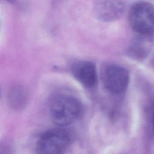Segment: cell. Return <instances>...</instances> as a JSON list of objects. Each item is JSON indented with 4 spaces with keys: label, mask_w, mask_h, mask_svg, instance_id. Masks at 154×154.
I'll use <instances>...</instances> for the list:
<instances>
[{
    "label": "cell",
    "mask_w": 154,
    "mask_h": 154,
    "mask_svg": "<svg viewBox=\"0 0 154 154\" xmlns=\"http://www.w3.org/2000/svg\"><path fill=\"white\" fill-rule=\"evenodd\" d=\"M9 2H13L14 1V0H8Z\"/></svg>",
    "instance_id": "9c48e42d"
},
{
    "label": "cell",
    "mask_w": 154,
    "mask_h": 154,
    "mask_svg": "<svg viewBox=\"0 0 154 154\" xmlns=\"http://www.w3.org/2000/svg\"><path fill=\"white\" fill-rule=\"evenodd\" d=\"M72 73L76 79L85 87H92L96 83V67L90 61H81L76 63L72 67Z\"/></svg>",
    "instance_id": "8992f818"
},
{
    "label": "cell",
    "mask_w": 154,
    "mask_h": 154,
    "mask_svg": "<svg viewBox=\"0 0 154 154\" xmlns=\"http://www.w3.org/2000/svg\"><path fill=\"white\" fill-rule=\"evenodd\" d=\"M125 8L124 0H96L94 5V13L99 20L112 22L121 17Z\"/></svg>",
    "instance_id": "5b68a950"
},
{
    "label": "cell",
    "mask_w": 154,
    "mask_h": 154,
    "mask_svg": "<svg viewBox=\"0 0 154 154\" xmlns=\"http://www.w3.org/2000/svg\"><path fill=\"white\" fill-rule=\"evenodd\" d=\"M152 126H153V128L154 129V111L152 115Z\"/></svg>",
    "instance_id": "ba28073f"
},
{
    "label": "cell",
    "mask_w": 154,
    "mask_h": 154,
    "mask_svg": "<svg viewBox=\"0 0 154 154\" xmlns=\"http://www.w3.org/2000/svg\"><path fill=\"white\" fill-rule=\"evenodd\" d=\"M153 35H140L141 37L137 40V42L135 43L131 49L133 55L139 58H143L144 56H146L148 52L150 51L152 45Z\"/></svg>",
    "instance_id": "52a82bcc"
},
{
    "label": "cell",
    "mask_w": 154,
    "mask_h": 154,
    "mask_svg": "<svg viewBox=\"0 0 154 154\" xmlns=\"http://www.w3.org/2000/svg\"><path fill=\"white\" fill-rule=\"evenodd\" d=\"M131 26L140 35L154 33V5L147 2L134 4L129 14Z\"/></svg>",
    "instance_id": "7a4b0ae2"
},
{
    "label": "cell",
    "mask_w": 154,
    "mask_h": 154,
    "mask_svg": "<svg viewBox=\"0 0 154 154\" xmlns=\"http://www.w3.org/2000/svg\"><path fill=\"white\" fill-rule=\"evenodd\" d=\"M70 143L69 134L62 129H53L43 134L36 144V154H63Z\"/></svg>",
    "instance_id": "3957f363"
},
{
    "label": "cell",
    "mask_w": 154,
    "mask_h": 154,
    "mask_svg": "<svg viewBox=\"0 0 154 154\" xmlns=\"http://www.w3.org/2000/svg\"><path fill=\"white\" fill-rule=\"evenodd\" d=\"M82 107L80 102L68 94H60L53 99L50 105L52 121L59 126L73 123L79 117Z\"/></svg>",
    "instance_id": "6da1fadb"
},
{
    "label": "cell",
    "mask_w": 154,
    "mask_h": 154,
    "mask_svg": "<svg viewBox=\"0 0 154 154\" xmlns=\"http://www.w3.org/2000/svg\"><path fill=\"white\" fill-rule=\"evenodd\" d=\"M103 82L108 91L112 94H120L126 89L129 80L128 72L117 65H110L103 73Z\"/></svg>",
    "instance_id": "277c9868"
}]
</instances>
